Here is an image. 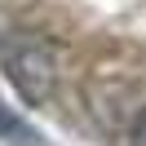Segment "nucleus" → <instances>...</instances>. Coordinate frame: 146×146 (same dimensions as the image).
<instances>
[{
	"label": "nucleus",
	"mask_w": 146,
	"mask_h": 146,
	"mask_svg": "<svg viewBox=\"0 0 146 146\" xmlns=\"http://www.w3.org/2000/svg\"><path fill=\"white\" fill-rule=\"evenodd\" d=\"M133 146H146V115L137 119V128H133Z\"/></svg>",
	"instance_id": "2"
},
{
	"label": "nucleus",
	"mask_w": 146,
	"mask_h": 146,
	"mask_svg": "<svg viewBox=\"0 0 146 146\" xmlns=\"http://www.w3.org/2000/svg\"><path fill=\"white\" fill-rule=\"evenodd\" d=\"M9 71H13V80H18V89L27 93V98H44V93H49L53 66H49V58L40 53V49L13 53V58H9Z\"/></svg>",
	"instance_id": "1"
}]
</instances>
